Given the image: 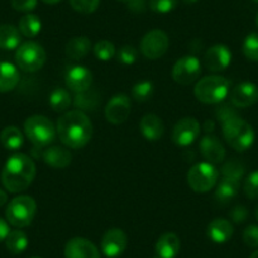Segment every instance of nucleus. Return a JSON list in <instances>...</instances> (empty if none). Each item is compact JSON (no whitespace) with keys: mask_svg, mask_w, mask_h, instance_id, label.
Instances as JSON below:
<instances>
[{"mask_svg":"<svg viewBox=\"0 0 258 258\" xmlns=\"http://www.w3.org/2000/svg\"><path fill=\"white\" fill-rule=\"evenodd\" d=\"M178 0H150V8L155 13L166 14L177 7Z\"/></svg>","mask_w":258,"mask_h":258,"instance_id":"nucleus-37","label":"nucleus"},{"mask_svg":"<svg viewBox=\"0 0 258 258\" xmlns=\"http://www.w3.org/2000/svg\"><path fill=\"white\" fill-rule=\"evenodd\" d=\"M116 58L123 64H133L137 59V49L133 46H123L116 53Z\"/></svg>","mask_w":258,"mask_h":258,"instance_id":"nucleus-39","label":"nucleus"},{"mask_svg":"<svg viewBox=\"0 0 258 258\" xmlns=\"http://www.w3.org/2000/svg\"><path fill=\"white\" fill-rule=\"evenodd\" d=\"M153 258H161V257H158V255H157V257H153Z\"/></svg>","mask_w":258,"mask_h":258,"instance_id":"nucleus-54","label":"nucleus"},{"mask_svg":"<svg viewBox=\"0 0 258 258\" xmlns=\"http://www.w3.org/2000/svg\"><path fill=\"white\" fill-rule=\"evenodd\" d=\"M44 163L53 168H66L73 161V155L69 150L59 146L46 148L42 153Z\"/></svg>","mask_w":258,"mask_h":258,"instance_id":"nucleus-21","label":"nucleus"},{"mask_svg":"<svg viewBox=\"0 0 258 258\" xmlns=\"http://www.w3.org/2000/svg\"><path fill=\"white\" fill-rule=\"evenodd\" d=\"M200 135V124L192 116L182 118L176 123L172 132V140L180 147H187L198 140Z\"/></svg>","mask_w":258,"mask_h":258,"instance_id":"nucleus-11","label":"nucleus"},{"mask_svg":"<svg viewBox=\"0 0 258 258\" xmlns=\"http://www.w3.org/2000/svg\"><path fill=\"white\" fill-rule=\"evenodd\" d=\"M233 232L234 229H233L232 223L224 218H217V219L212 220L207 229L208 237L218 244L228 242L232 238Z\"/></svg>","mask_w":258,"mask_h":258,"instance_id":"nucleus-19","label":"nucleus"},{"mask_svg":"<svg viewBox=\"0 0 258 258\" xmlns=\"http://www.w3.org/2000/svg\"><path fill=\"white\" fill-rule=\"evenodd\" d=\"M59 141L69 148H83L93 137V124L84 111L70 110L57 121Z\"/></svg>","mask_w":258,"mask_h":258,"instance_id":"nucleus-1","label":"nucleus"},{"mask_svg":"<svg viewBox=\"0 0 258 258\" xmlns=\"http://www.w3.org/2000/svg\"><path fill=\"white\" fill-rule=\"evenodd\" d=\"M250 258H258V250H255V252H253L252 255H250Z\"/></svg>","mask_w":258,"mask_h":258,"instance_id":"nucleus-49","label":"nucleus"},{"mask_svg":"<svg viewBox=\"0 0 258 258\" xmlns=\"http://www.w3.org/2000/svg\"><path fill=\"white\" fill-rule=\"evenodd\" d=\"M200 153L210 163H220L225 158V148L219 138L213 135H207L200 141Z\"/></svg>","mask_w":258,"mask_h":258,"instance_id":"nucleus-18","label":"nucleus"},{"mask_svg":"<svg viewBox=\"0 0 258 258\" xmlns=\"http://www.w3.org/2000/svg\"><path fill=\"white\" fill-rule=\"evenodd\" d=\"M7 202H8V195L6 191L0 188V207H3Z\"/></svg>","mask_w":258,"mask_h":258,"instance_id":"nucleus-46","label":"nucleus"},{"mask_svg":"<svg viewBox=\"0 0 258 258\" xmlns=\"http://www.w3.org/2000/svg\"><path fill=\"white\" fill-rule=\"evenodd\" d=\"M220 172H222L223 177L230 178V180H234L237 182H239L243 178V176H244L245 167L240 161L230 160L222 166Z\"/></svg>","mask_w":258,"mask_h":258,"instance_id":"nucleus-32","label":"nucleus"},{"mask_svg":"<svg viewBox=\"0 0 258 258\" xmlns=\"http://www.w3.org/2000/svg\"><path fill=\"white\" fill-rule=\"evenodd\" d=\"M19 75L18 69L11 62H0V93H9L18 85Z\"/></svg>","mask_w":258,"mask_h":258,"instance_id":"nucleus-23","label":"nucleus"},{"mask_svg":"<svg viewBox=\"0 0 258 258\" xmlns=\"http://www.w3.org/2000/svg\"><path fill=\"white\" fill-rule=\"evenodd\" d=\"M93 49L95 57L98 59H100V61H110L111 58H114V56L116 53L115 46L110 41H106V39L99 41L94 46Z\"/></svg>","mask_w":258,"mask_h":258,"instance_id":"nucleus-34","label":"nucleus"},{"mask_svg":"<svg viewBox=\"0 0 258 258\" xmlns=\"http://www.w3.org/2000/svg\"><path fill=\"white\" fill-rule=\"evenodd\" d=\"M182 2L185 4H194V3H197L198 0H182Z\"/></svg>","mask_w":258,"mask_h":258,"instance_id":"nucleus-48","label":"nucleus"},{"mask_svg":"<svg viewBox=\"0 0 258 258\" xmlns=\"http://www.w3.org/2000/svg\"><path fill=\"white\" fill-rule=\"evenodd\" d=\"M219 171L213 163L200 162L194 165L187 172V183L195 192L204 194L217 185Z\"/></svg>","mask_w":258,"mask_h":258,"instance_id":"nucleus-7","label":"nucleus"},{"mask_svg":"<svg viewBox=\"0 0 258 258\" xmlns=\"http://www.w3.org/2000/svg\"><path fill=\"white\" fill-rule=\"evenodd\" d=\"M131 114V100L125 94H116L105 108V118L111 124H121Z\"/></svg>","mask_w":258,"mask_h":258,"instance_id":"nucleus-13","label":"nucleus"},{"mask_svg":"<svg viewBox=\"0 0 258 258\" xmlns=\"http://www.w3.org/2000/svg\"><path fill=\"white\" fill-rule=\"evenodd\" d=\"M230 91V81L224 76H207L198 81L194 94L199 101L204 104H219L224 100Z\"/></svg>","mask_w":258,"mask_h":258,"instance_id":"nucleus-4","label":"nucleus"},{"mask_svg":"<svg viewBox=\"0 0 258 258\" xmlns=\"http://www.w3.org/2000/svg\"><path fill=\"white\" fill-rule=\"evenodd\" d=\"M36 200L28 195H21L12 200L6 210L7 220L16 228L28 227L36 217Z\"/></svg>","mask_w":258,"mask_h":258,"instance_id":"nucleus-6","label":"nucleus"},{"mask_svg":"<svg viewBox=\"0 0 258 258\" xmlns=\"http://www.w3.org/2000/svg\"><path fill=\"white\" fill-rule=\"evenodd\" d=\"M120 2H131V0H120Z\"/></svg>","mask_w":258,"mask_h":258,"instance_id":"nucleus-52","label":"nucleus"},{"mask_svg":"<svg viewBox=\"0 0 258 258\" xmlns=\"http://www.w3.org/2000/svg\"><path fill=\"white\" fill-rule=\"evenodd\" d=\"M100 0H70L71 8L81 14H91L98 9Z\"/></svg>","mask_w":258,"mask_h":258,"instance_id":"nucleus-36","label":"nucleus"},{"mask_svg":"<svg viewBox=\"0 0 258 258\" xmlns=\"http://www.w3.org/2000/svg\"><path fill=\"white\" fill-rule=\"evenodd\" d=\"M230 101L235 108H248L258 101V86L253 83L238 84L230 93Z\"/></svg>","mask_w":258,"mask_h":258,"instance_id":"nucleus-17","label":"nucleus"},{"mask_svg":"<svg viewBox=\"0 0 258 258\" xmlns=\"http://www.w3.org/2000/svg\"><path fill=\"white\" fill-rule=\"evenodd\" d=\"M253 2H255V3H258V0H253Z\"/></svg>","mask_w":258,"mask_h":258,"instance_id":"nucleus-53","label":"nucleus"},{"mask_svg":"<svg viewBox=\"0 0 258 258\" xmlns=\"http://www.w3.org/2000/svg\"><path fill=\"white\" fill-rule=\"evenodd\" d=\"M128 7L131 11L140 13V12L145 11V0H131L128 2Z\"/></svg>","mask_w":258,"mask_h":258,"instance_id":"nucleus-44","label":"nucleus"},{"mask_svg":"<svg viewBox=\"0 0 258 258\" xmlns=\"http://www.w3.org/2000/svg\"><path fill=\"white\" fill-rule=\"evenodd\" d=\"M16 62L21 70L26 73H36L43 68L46 52L41 44L36 42H26L17 48Z\"/></svg>","mask_w":258,"mask_h":258,"instance_id":"nucleus-8","label":"nucleus"},{"mask_svg":"<svg viewBox=\"0 0 258 258\" xmlns=\"http://www.w3.org/2000/svg\"><path fill=\"white\" fill-rule=\"evenodd\" d=\"M205 66L213 73L227 70L232 62V52L224 44H215L205 52Z\"/></svg>","mask_w":258,"mask_h":258,"instance_id":"nucleus-14","label":"nucleus"},{"mask_svg":"<svg viewBox=\"0 0 258 258\" xmlns=\"http://www.w3.org/2000/svg\"><path fill=\"white\" fill-rule=\"evenodd\" d=\"M66 85L74 93H83L89 90L93 84V74L85 66H73L64 75Z\"/></svg>","mask_w":258,"mask_h":258,"instance_id":"nucleus-15","label":"nucleus"},{"mask_svg":"<svg viewBox=\"0 0 258 258\" xmlns=\"http://www.w3.org/2000/svg\"><path fill=\"white\" fill-rule=\"evenodd\" d=\"M42 2H43V3H46V4H49V6H53V4L59 3L61 0H42Z\"/></svg>","mask_w":258,"mask_h":258,"instance_id":"nucleus-47","label":"nucleus"},{"mask_svg":"<svg viewBox=\"0 0 258 258\" xmlns=\"http://www.w3.org/2000/svg\"><path fill=\"white\" fill-rule=\"evenodd\" d=\"M11 4L16 11L28 13L36 9L37 0H11Z\"/></svg>","mask_w":258,"mask_h":258,"instance_id":"nucleus-42","label":"nucleus"},{"mask_svg":"<svg viewBox=\"0 0 258 258\" xmlns=\"http://www.w3.org/2000/svg\"><path fill=\"white\" fill-rule=\"evenodd\" d=\"M244 192L249 199H258V171H253L245 178Z\"/></svg>","mask_w":258,"mask_h":258,"instance_id":"nucleus-38","label":"nucleus"},{"mask_svg":"<svg viewBox=\"0 0 258 258\" xmlns=\"http://www.w3.org/2000/svg\"><path fill=\"white\" fill-rule=\"evenodd\" d=\"M91 51V41L88 37H74L66 44V54L73 59H83Z\"/></svg>","mask_w":258,"mask_h":258,"instance_id":"nucleus-26","label":"nucleus"},{"mask_svg":"<svg viewBox=\"0 0 258 258\" xmlns=\"http://www.w3.org/2000/svg\"><path fill=\"white\" fill-rule=\"evenodd\" d=\"M255 22H257V27H258V13H257V18H255Z\"/></svg>","mask_w":258,"mask_h":258,"instance_id":"nucleus-51","label":"nucleus"},{"mask_svg":"<svg viewBox=\"0 0 258 258\" xmlns=\"http://www.w3.org/2000/svg\"><path fill=\"white\" fill-rule=\"evenodd\" d=\"M7 249L13 254H21L28 247V237L22 230H11L6 238Z\"/></svg>","mask_w":258,"mask_h":258,"instance_id":"nucleus-31","label":"nucleus"},{"mask_svg":"<svg viewBox=\"0 0 258 258\" xmlns=\"http://www.w3.org/2000/svg\"><path fill=\"white\" fill-rule=\"evenodd\" d=\"M0 142L4 148L9 151H17L23 146L24 137L21 129L14 125H9L4 128L0 133Z\"/></svg>","mask_w":258,"mask_h":258,"instance_id":"nucleus-28","label":"nucleus"},{"mask_svg":"<svg viewBox=\"0 0 258 258\" xmlns=\"http://www.w3.org/2000/svg\"><path fill=\"white\" fill-rule=\"evenodd\" d=\"M64 258H100L96 245L86 238L75 237L64 245Z\"/></svg>","mask_w":258,"mask_h":258,"instance_id":"nucleus-16","label":"nucleus"},{"mask_svg":"<svg viewBox=\"0 0 258 258\" xmlns=\"http://www.w3.org/2000/svg\"><path fill=\"white\" fill-rule=\"evenodd\" d=\"M18 29L21 34H23L27 38H34L37 34H39L42 29V22L39 17L36 14H26L21 18L18 24Z\"/></svg>","mask_w":258,"mask_h":258,"instance_id":"nucleus-30","label":"nucleus"},{"mask_svg":"<svg viewBox=\"0 0 258 258\" xmlns=\"http://www.w3.org/2000/svg\"><path fill=\"white\" fill-rule=\"evenodd\" d=\"M73 99L70 93L63 88H57L49 95V106L56 113H63L70 108Z\"/></svg>","mask_w":258,"mask_h":258,"instance_id":"nucleus-29","label":"nucleus"},{"mask_svg":"<svg viewBox=\"0 0 258 258\" xmlns=\"http://www.w3.org/2000/svg\"><path fill=\"white\" fill-rule=\"evenodd\" d=\"M215 114H217V118L218 120L222 121V123H224V121L229 120V119L232 118H235V116H239L238 115L237 110H235V106L230 105V104H224V105H220L219 108L217 109V111H215Z\"/></svg>","mask_w":258,"mask_h":258,"instance_id":"nucleus-41","label":"nucleus"},{"mask_svg":"<svg viewBox=\"0 0 258 258\" xmlns=\"http://www.w3.org/2000/svg\"><path fill=\"white\" fill-rule=\"evenodd\" d=\"M140 129L146 140L155 142V141H158L163 136L165 125H163V121L161 120L160 116L155 115V114H146L141 119Z\"/></svg>","mask_w":258,"mask_h":258,"instance_id":"nucleus-20","label":"nucleus"},{"mask_svg":"<svg viewBox=\"0 0 258 258\" xmlns=\"http://www.w3.org/2000/svg\"><path fill=\"white\" fill-rule=\"evenodd\" d=\"M202 63L195 56H183L173 64L172 79L180 85H190L199 79Z\"/></svg>","mask_w":258,"mask_h":258,"instance_id":"nucleus-10","label":"nucleus"},{"mask_svg":"<svg viewBox=\"0 0 258 258\" xmlns=\"http://www.w3.org/2000/svg\"><path fill=\"white\" fill-rule=\"evenodd\" d=\"M255 215H257V219H258V207H257V210H255Z\"/></svg>","mask_w":258,"mask_h":258,"instance_id":"nucleus-50","label":"nucleus"},{"mask_svg":"<svg viewBox=\"0 0 258 258\" xmlns=\"http://www.w3.org/2000/svg\"><path fill=\"white\" fill-rule=\"evenodd\" d=\"M153 84L148 80L140 81L136 84L132 89V96L136 101L140 103H145V101L150 100L153 95Z\"/></svg>","mask_w":258,"mask_h":258,"instance_id":"nucleus-33","label":"nucleus"},{"mask_svg":"<svg viewBox=\"0 0 258 258\" xmlns=\"http://www.w3.org/2000/svg\"><path fill=\"white\" fill-rule=\"evenodd\" d=\"M168 44L170 41L167 34L161 29H153L143 36L140 48L146 58L158 59L167 52Z\"/></svg>","mask_w":258,"mask_h":258,"instance_id":"nucleus-9","label":"nucleus"},{"mask_svg":"<svg viewBox=\"0 0 258 258\" xmlns=\"http://www.w3.org/2000/svg\"><path fill=\"white\" fill-rule=\"evenodd\" d=\"M99 104H100V95L98 91L91 88L83 93H78L74 99V105L80 111L95 110Z\"/></svg>","mask_w":258,"mask_h":258,"instance_id":"nucleus-27","label":"nucleus"},{"mask_svg":"<svg viewBox=\"0 0 258 258\" xmlns=\"http://www.w3.org/2000/svg\"><path fill=\"white\" fill-rule=\"evenodd\" d=\"M238 190H239V182L223 177L220 182L218 183L217 190H215V200L219 204H228L237 197Z\"/></svg>","mask_w":258,"mask_h":258,"instance_id":"nucleus-25","label":"nucleus"},{"mask_svg":"<svg viewBox=\"0 0 258 258\" xmlns=\"http://www.w3.org/2000/svg\"><path fill=\"white\" fill-rule=\"evenodd\" d=\"M36 177V165L24 153H14L2 171V183L9 192H22L31 186Z\"/></svg>","mask_w":258,"mask_h":258,"instance_id":"nucleus-2","label":"nucleus"},{"mask_svg":"<svg viewBox=\"0 0 258 258\" xmlns=\"http://www.w3.org/2000/svg\"><path fill=\"white\" fill-rule=\"evenodd\" d=\"M22 36L18 28L12 24H0V48L12 51L21 46Z\"/></svg>","mask_w":258,"mask_h":258,"instance_id":"nucleus-24","label":"nucleus"},{"mask_svg":"<svg viewBox=\"0 0 258 258\" xmlns=\"http://www.w3.org/2000/svg\"><path fill=\"white\" fill-rule=\"evenodd\" d=\"M181 248L180 238L175 233H165L156 243V253L161 258H175Z\"/></svg>","mask_w":258,"mask_h":258,"instance_id":"nucleus-22","label":"nucleus"},{"mask_svg":"<svg viewBox=\"0 0 258 258\" xmlns=\"http://www.w3.org/2000/svg\"><path fill=\"white\" fill-rule=\"evenodd\" d=\"M9 232H11V229H9L8 223L0 218V242H2V240H6L7 235L9 234Z\"/></svg>","mask_w":258,"mask_h":258,"instance_id":"nucleus-45","label":"nucleus"},{"mask_svg":"<svg viewBox=\"0 0 258 258\" xmlns=\"http://www.w3.org/2000/svg\"><path fill=\"white\" fill-rule=\"evenodd\" d=\"M128 244L126 234L119 228L106 230L101 238V250L108 258H116L121 255Z\"/></svg>","mask_w":258,"mask_h":258,"instance_id":"nucleus-12","label":"nucleus"},{"mask_svg":"<svg viewBox=\"0 0 258 258\" xmlns=\"http://www.w3.org/2000/svg\"><path fill=\"white\" fill-rule=\"evenodd\" d=\"M243 240L250 248H258V225H248L243 232Z\"/></svg>","mask_w":258,"mask_h":258,"instance_id":"nucleus-40","label":"nucleus"},{"mask_svg":"<svg viewBox=\"0 0 258 258\" xmlns=\"http://www.w3.org/2000/svg\"><path fill=\"white\" fill-rule=\"evenodd\" d=\"M24 133L36 148L51 145L57 135L56 126L43 115H32L24 121Z\"/></svg>","mask_w":258,"mask_h":258,"instance_id":"nucleus-5","label":"nucleus"},{"mask_svg":"<svg viewBox=\"0 0 258 258\" xmlns=\"http://www.w3.org/2000/svg\"><path fill=\"white\" fill-rule=\"evenodd\" d=\"M33 258H41V257H33Z\"/></svg>","mask_w":258,"mask_h":258,"instance_id":"nucleus-55","label":"nucleus"},{"mask_svg":"<svg viewBox=\"0 0 258 258\" xmlns=\"http://www.w3.org/2000/svg\"><path fill=\"white\" fill-rule=\"evenodd\" d=\"M229 217L233 222L237 223V224H240V223L247 220L248 209L245 207H243V205H237V207H234L229 212Z\"/></svg>","mask_w":258,"mask_h":258,"instance_id":"nucleus-43","label":"nucleus"},{"mask_svg":"<svg viewBox=\"0 0 258 258\" xmlns=\"http://www.w3.org/2000/svg\"><path fill=\"white\" fill-rule=\"evenodd\" d=\"M222 124L223 136L230 147L238 152H244L252 147L255 135L249 123L243 120L240 116H235Z\"/></svg>","mask_w":258,"mask_h":258,"instance_id":"nucleus-3","label":"nucleus"},{"mask_svg":"<svg viewBox=\"0 0 258 258\" xmlns=\"http://www.w3.org/2000/svg\"><path fill=\"white\" fill-rule=\"evenodd\" d=\"M243 53L250 61H258V33L248 34L243 42Z\"/></svg>","mask_w":258,"mask_h":258,"instance_id":"nucleus-35","label":"nucleus"}]
</instances>
